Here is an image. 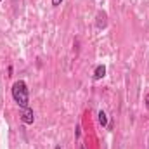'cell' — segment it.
Masks as SVG:
<instances>
[{"instance_id":"cell-5","label":"cell","mask_w":149,"mask_h":149,"mask_svg":"<svg viewBox=\"0 0 149 149\" xmlns=\"http://www.w3.org/2000/svg\"><path fill=\"white\" fill-rule=\"evenodd\" d=\"M97 116H99V123H101L102 127H106V125H108V114H106L104 111H99Z\"/></svg>"},{"instance_id":"cell-10","label":"cell","mask_w":149,"mask_h":149,"mask_svg":"<svg viewBox=\"0 0 149 149\" xmlns=\"http://www.w3.org/2000/svg\"><path fill=\"white\" fill-rule=\"evenodd\" d=\"M0 2H2V0H0Z\"/></svg>"},{"instance_id":"cell-6","label":"cell","mask_w":149,"mask_h":149,"mask_svg":"<svg viewBox=\"0 0 149 149\" xmlns=\"http://www.w3.org/2000/svg\"><path fill=\"white\" fill-rule=\"evenodd\" d=\"M61 3H63V0H52V5H54V7H59Z\"/></svg>"},{"instance_id":"cell-8","label":"cell","mask_w":149,"mask_h":149,"mask_svg":"<svg viewBox=\"0 0 149 149\" xmlns=\"http://www.w3.org/2000/svg\"><path fill=\"white\" fill-rule=\"evenodd\" d=\"M56 149H61V146H56Z\"/></svg>"},{"instance_id":"cell-9","label":"cell","mask_w":149,"mask_h":149,"mask_svg":"<svg viewBox=\"0 0 149 149\" xmlns=\"http://www.w3.org/2000/svg\"><path fill=\"white\" fill-rule=\"evenodd\" d=\"M80 149H85V148H83V146H80Z\"/></svg>"},{"instance_id":"cell-2","label":"cell","mask_w":149,"mask_h":149,"mask_svg":"<svg viewBox=\"0 0 149 149\" xmlns=\"http://www.w3.org/2000/svg\"><path fill=\"white\" fill-rule=\"evenodd\" d=\"M21 121L24 125H31L35 121V113H33L31 108H24L23 109V113H21Z\"/></svg>"},{"instance_id":"cell-3","label":"cell","mask_w":149,"mask_h":149,"mask_svg":"<svg viewBox=\"0 0 149 149\" xmlns=\"http://www.w3.org/2000/svg\"><path fill=\"white\" fill-rule=\"evenodd\" d=\"M95 24H97V28H106V24H108V16H106V12H97V21H95Z\"/></svg>"},{"instance_id":"cell-1","label":"cell","mask_w":149,"mask_h":149,"mask_svg":"<svg viewBox=\"0 0 149 149\" xmlns=\"http://www.w3.org/2000/svg\"><path fill=\"white\" fill-rule=\"evenodd\" d=\"M10 92H12V99L17 102L19 108H23V109L24 108H30V92H28V85L23 80L14 81Z\"/></svg>"},{"instance_id":"cell-4","label":"cell","mask_w":149,"mask_h":149,"mask_svg":"<svg viewBox=\"0 0 149 149\" xmlns=\"http://www.w3.org/2000/svg\"><path fill=\"white\" fill-rule=\"evenodd\" d=\"M106 76V66H97L95 68V71H94V80H101V78H104Z\"/></svg>"},{"instance_id":"cell-7","label":"cell","mask_w":149,"mask_h":149,"mask_svg":"<svg viewBox=\"0 0 149 149\" xmlns=\"http://www.w3.org/2000/svg\"><path fill=\"white\" fill-rule=\"evenodd\" d=\"M146 106H148V108H149V94H148V95H146Z\"/></svg>"}]
</instances>
